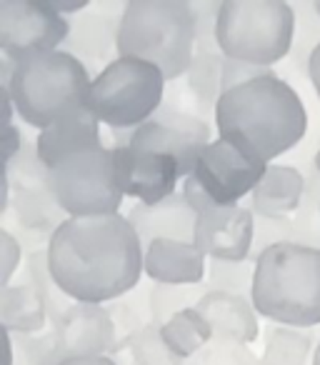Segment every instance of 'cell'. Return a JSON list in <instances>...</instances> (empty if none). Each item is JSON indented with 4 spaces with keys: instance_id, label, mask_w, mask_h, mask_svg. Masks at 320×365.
I'll return each instance as SVG.
<instances>
[{
    "instance_id": "cell-17",
    "label": "cell",
    "mask_w": 320,
    "mask_h": 365,
    "mask_svg": "<svg viewBox=\"0 0 320 365\" xmlns=\"http://www.w3.org/2000/svg\"><path fill=\"white\" fill-rule=\"evenodd\" d=\"M100 123L96 120L88 108L71 113V115L61 118V120L51 123L48 128H43L36 138L38 155H41L43 165L51 170L61 160L76 155L88 148H100Z\"/></svg>"
},
{
    "instance_id": "cell-36",
    "label": "cell",
    "mask_w": 320,
    "mask_h": 365,
    "mask_svg": "<svg viewBox=\"0 0 320 365\" xmlns=\"http://www.w3.org/2000/svg\"><path fill=\"white\" fill-rule=\"evenodd\" d=\"M110 358L115 360V365H138L135 360L130 358V353H128L125 348H115V353H113Z\"/></svg>"
},
{
    "instance_id": "cell-34",
    "label": "cell",
    "mask_w": 320,
    "mask_h": 365,
    "mask_svg": "<svg viewBox=\"0 0 320 365\" xmlns=\"http://www.w3.org/2000/svg\"><path fill=\"white\" fill-rule=\"evenodd\" d=\"M305 73H308V81L313 83V91H315V96H318V101H320V46L310 53L308 71H305Z\"/></svg>"
},
{
    "instance_id": "cell-26",
    "label": "cell",
    "mask_w": 320,
    "mask_h": 365,
    "mask_svg": "<svg viewBox=\"0 0 320 365\" xmlns=\"http://www.w3.org/2000/svg\"><path fill=\"white\" fill-rule=\"evenodd\" d=\"M210 293L208 283L200 285H160L150 283V308H153V323L160 325L168 323L173 315L183 313L188 308H195L200 300Z\"/></svg>"
},
{
    "instance_id": "cell-39",
    "label": "cell",
    "mask_w": 320,
    "mask_h": 365,
    "mask_svg": "<svg viewBox=\"0 0 320 365\" xmlns=\"http://www.w3.org/2000/svg\"><path fill=\"white\" fill-rule=\"evenodd\" d=\"M313 8H315V13H318V18H320V0H315Z\"/></svg>"
},
{
    "instance_id": "cell-38",
    "label": "cell",
    "mask_w": 320,
    "mask_h": 365,
    "mask_svg": "<svg viewBox=\"0 0 320 365\" xmlns=\"http://www.w3.org/2000/svg\"><path fill=\"white\" fill-rule=\"evenodd\" d=\"M313 168L318 170V175H320V148H318V153H315V158H313Z\"/></svg>"
},
{
    "instance_id": "cell-1",
    "label": "cell",
    "mask_w": 320,
    "mask_h": 365,
    "mask_svg": "<svg viewBox=\"0 0 320 365\" xmlns=\"http://www.w3.org/2000/svg\"><path fill=\"white\" fill-rule=\"evenodd\" d=\"M48 265L73 303L108 305L140 285L145 250L120 213L68 218L48 243Z\"/></svg>"
},
{
    "instance_id": "cell-15",
    "label": "cell",
    "mask_w": 320,
    "mask_h": 365,
    "mask_svg": "<svg viewBox=\"0 0 320 365\" xmlns=\"http://www.w3.org/2000/svg\"><path fill=\"white\" fill-rule=\"evenodd\" d=\"M133 230L140 238L143 250L155 240H180V243H195V223L198 213L188 205L183 193L170 195L168 200L158 205H133L125 215Z\"/></svg>"
},
{
    "instance_id": "cell-23",
    "label": "cell",
    "mask_w": 320,
    "mask_h": 365,
    "mask_svg": "<svg viewBox=\"0 0 320 365\" xmlns=\"http://www.w3.org/2000/svg\"><path fill=\"white\" fill-rule=\"evenodd\" d=\"M225 56L223 53H195L188 73L183 76L188 91L205 113L215 120V106L225 93Z\"/></svg>"
},
{
    "instance_id": "cell-24",
    "label": "cell",
    "mask_w": 320,
    "mask_h": 365,
    "mask_svg": "<svg viewBox=\"0 0 320 365\" xmlns=\"http://www.w3.org/2000/svg\"><path fill=\"white\" fill-rule=\"evenodd\" d=\"M160 335L168 343V348L178 355L180 360L188 363L193 355H198L205 345L213 340L208 323L200 318V313L195 308H188L183 313L173 315L165 325H160Z\"/></svg>"
},
{
    "instance_id": "cell-8",
    "label": "cell",
    "mask_w": 320,
    "mask_h": 365,
    "mask_svg": "<svg viewBox=\"0 0 320 365\" xmlns=\"http://www.w3.org/2000/svg\"><path fill=\"white\" fill-rule=\"evenodd\" d=\"M53 198L68 218H98L120 213L125 195L115 182L113 150L88 148L48 170Z\"/></svg>"
},
{
    "instance_id": "cell-37",
    "label": "cell",
    "mask_w": 320,
    "mask_h": 365,
    "mask_svg": "<svg viewBox=\"0 0 320 365\" xmlns=\"http://www.w3.org/2000/svg\"><path fill=\"white\" fill-rule=\"evenodd\" d=\"M313 365H320V340H318V345H315V350H313Z\"/></svg>"
},
{
    "instance_id": "cell-22",
    "label": "cell",
    "mask_w": 320,
    "mask_h": 365,
    "mask_svg": "<svg viewBox=\"0 0 320 365\" xmlns=\"http://www.w3.org/2000/svg\"><path fill=\"white\" fill-rule=\"evenodd\" d=\"M315 335L303 328L288 325H265L263 330V365H305L313 353Z\"/></svg>"
},
{
    "instance_id": "cell-10",
    "label": "cell",
    "mask_w": 320,
    "mask_h": 365,
    "mask_svg": "<svg viewBox=\"0 0 320 365\" xmlns=\"http://www.w3.org/2000/svg\"><path fill=\"white\" fill-rule=\"evenodd\" d=\"M268 163L248 155L225 138H215L195 163L193 178L205 198V210L233 208L245 195H253L263 180Z\"/></svg>"
},
{
    "instance_id": "cell-32",
    "label": "cell",
    "mask_w": 320,
    "mask_h": 365,
    "mask_svg": "<svg viewBox=\"0 0 320 365\" xmlns=\"http://www.w3.org/2000/svg\"><path fill=\"white\" fill-rule=\"evenodd\" d=\"M195 16V53H220L215 43V28H218L220 3H190Z\"/></svg>"
},
{
    "instance_id": "cell-21",
    "label": "cell",
    "mask_w": 320,
    "mask_h": 365,
    "mask_svg": "<svg viewBox=\"0 0 320 365\" xmlns=\"http://www.w3.org/2000/svg\"><path fill=\"white\" fill-rule=\"evenodd\" d=\"M0 320L8 335L46 333L48 305L28 280H18L0 290Z\"/></svg>"
},
{
    "instance_id": "cell-12",
    "label": "cell",
    "mask_w": 320,
    "mask_h": 365,
    "mask_svg": "<svg viewBox=\"0 0 320 365\" xmlns=\"http://www.w3.org/2000/svg\"><path fill=\"white\" fill-rule=\"evenodd\" d=\"M110 150L115 182L125 198H135L140 205H158L178 193L183 173L175 158L133 145H110Z\"/></svg>"
},
{
    "instance_id": "cell-6",
    "label": "cell",
    "mask_w": 320,
    "mask_h": 365,
    "mask_svg": "<svg viewBox=\"0 0 320 365\" xmlns=\"http://www.w3.org/2000/svg\"><path fill=\"white\" fill-rule=\"evenodd\" d=\"M295 26V8L285 0H223L215 43L228 61L270 68L290 56Z\"/></svg>"
},
{
    "instance_id": "cell-4",
    "label": "cell",
    "mask_w": 320,
    "mask_h": 365,
    "mask_svg": "<svg viewBox=\"0 0 320 365\" xmlns=\"http://www.w3.org/2000/svg\"><path fill=\"white\" fill-rule=\"evenodd\" d=\"M250 300L255 313L275 325H320V250L280 243L260 253Z\"/></svg>"
},
{
    "instance_id": "cell-27",
    "label": "cell",
    "mask_w": 320,
    "mask_h": 365,
    "mask_svg": "<svg viewBox=\"0 0 320 365\" xmlns=\"http://www.w3.org/2000/svg\"><path fill=\"white\" fill-rule=\"evenodd\" d=\"M293 243L320 250V175L315 168L305 175V195L293 215Z\"/></svg>"
},
{
    "instance_id": "cell-31",
    "label": "cell",
    "mask_w": 320,
    "mask_h": 365,
    "mask_svg": "<svg viewBox=\"0 0 320 365\" xmlns=\"http://www.w3.org/2000/svg\"><path fill=\"white\" fill-rule=\"evenodd\" d=\"M280 243H293V220L290 218H268L255 215V235H253V253L250 260H258L260 253Z\"/></svg>"
},
{
    "instance_id": "cell-16",
    "label": "cell",
    "mask_w": 320,
    "mask_h": 365,
    "mask_svg": "<svg viewBox=\"0 0 320 365\" xmlns=\"http://www.w3.org/2000/svg\"><path fill=\"white\" fill-rule=\"evenodd\" d=\"M145 275L160 285H200L208 275V258L195 243L155 240L145 248Z\"/></svg>"
},
{
    "instance_id": "cell-11",
    "label": "cell",
    "mask_w": 320,
    "mask_h": 365,
    "mask_svg": "<svg viewBox=\"0 0 320 365\" xmlns=\"http://www.w3.org/2000/svg\"><path fill=\"white\" fill-rule=\"evenodd\" d=\"M210 143H213V138H210V120H205L200 115H190V113L183 110H175L170 106H160V110L150 120L143 123L133 133H125L113 145H133L143 148V150L165 153V155L178 160L185 180L193 173L200 153Z\"/></svg>"
},
{
    "instance_id": "cell-25",
    "label": "cell",
    "mask_w": 320,
    "mask_h": 365,
    "mask_svg": "<svg viewBox=\"0 0 320 365\" xmlns=\"http://www.w3.org/2000/svg\"><path fill=\"white\" fill-rule=\"evenodd\" d=\"M110 320L115 325L118 345L128 343L133 335H138L140 330L150 328L153 323V308H150V285H138L135 290L120 295L118 300L105 305Z\"/></svg>"
},
{
    "instance_id": "cell-14",
    "label": "cell",
    "mask_w": 320,
    "mask_h": 365,
    "mask_svg": "<svg viewBox=\"0 0 320 365\" xmlns=\"http://www.w3.org/2000/svg\"><path fill=\"white\" fill-rule=\"evenodd\" d=\"M255 235V213L245 205L210 208L198 215L195 245L208 260L243 263L250 260Z\"/></svg>"
},
{
    "instance_id": "cell-33",
    "label": "cell",
    "mask_w": 320,
    "mask_h": 365,
    "mask_svg": "<svg viewBox=\"0 0 320 365\" xmlns=\"http://www.w3.org/2000/svg\"><path fill=\"white\" fill-rule=\"evenodd\" d=\"M0 268H3V278H0V285L6 288V285L13 283V275L16 270H21V265H26L23 260V245L16 235L11 233L8 228L0 230Z\"/></svg>"
},
{
    "instance_id": "cell-20",
    "label": "cell",
    "mask_w": 320,
    "mask_h": 365,
    "mask_svg": "<svg viewBox=\"0 0 320 365\" xmlns=\"http://www.w3.org/2000/svg\"><path fill=\"white\" fill-rule=\"evenodd\" d=\"M305 195V175L293 165L270 163L250 195V210L268 218H293Z\"/></svg>"
},
{
    "instance_id": "cell-29",
    "label": "cell",
    "mask_w": 320,
    "mask_h": 365,
    "mask_svg": "<svg viewBox=\"0 0 320 365\" xmlns=\"http://www.w3.org/2000/svg\"><path fill=\"white\" fill-rule=\"evenodd\" d=\"M118 348H125L138 365H185V360H180L178 355L168 348V343L163 340L158 325H150V328L140 330V333L133 335L128 343L118 345Z\"/></svg>"
},
{
    "instance_id": "cell-28",
    "label": "cell",
    "mask_w": 320,
    "mask_h": 365,
    "mask_svg": "<svg viewBox=\"0 0 320 365\" xmlns=\"http://www.w3.org/2000/svg\"><path fill=\"white\" fill-rule=\"evenodd\" d=\"M253 275H255L253 260H243V263L208 260L205 283H208L210 290H218V293H233V295L250 298V293H253Z\"/></svg>"
},
{
    "instance_id": "cell-9",
    "label": "cell",
    "mask_w": 320,
    "mask_h": 365,
    "mask_svg": "<svg viewBox=\"0 0 320 365\" xmlns=\"http://www.w3.org/2000/svg\"><path fill=\"white\" fill-rule=\"evenodd\" d=\"M71 36V21L51 0H0V51L3 61H26L61 51Z\"/></svg>"
},
{
    "instance_id": "cell-35",
    "label": "cell",
    "mask_w": 320,
    "mask_h": 365,
    "mask_svg": "<svg viewBox=\"0 0 320 365\" xmlns=\"http://www.w3.org/2000/svg\"><path fill=\"white\" fill-rule=\"evenodd\" d=\"M58 365H115L113 358H73V360H63Z\"/></svg>"
},
{
    "instance_id": "cell-13",
    "label": "cell",
    "mask_w": 320,
    "mask_h": 365,
    "mask_svg": "<svg viewBox=\"0 0 320 365\" xmlns=\"http://www.w3.org/2000/svg\"><path fill=\"white\" fill-rule=\"evenodd\" d=\"M51 330L61 363L73 358H110L118 348L115 325L105 305L73 303Z\"/></svg>"
},
{
    "instance_id": "cell-5",
    "label": "cell",
    "mask_w": 320,
    "mask_h": 365,
    "mask_svg": "<svg viewBox=\"0 0 320 365\" xmlns=\"http://www.w3.org/2000/svg\"><path fill=\"white\" fill-rule=\"evenodd\" d=\"M118 56L140 58L168 83L188 73L195 58V16L185 0H128L118 28Z\"/></svg>"
},
{
    "instance_id": "cell-19",
    "label": "cell",
    "mask_w": 320,
    "mask_h": 365,
    "mask_svg": "<svg viewBox=\"0 0 320 365\" xmlns=\"http://www.w3.org/2000/svg\"><path fill=\"white\" fill-rule=\"evenodd\" d=\"M123 13L98 11L91 6L76 16V23H71V36H68V53L78 61H96L110 66L118 56V28H120Z\"/></svg>"
},
{
    "instance_id": "cell-18",
    "label": "cell",
    "mask_w": 320,
    "mask_h": 365,
    "mask_svg": "<svg viewBox=\"0 0 320 365\" xmlns=\"http://www.w3.org/2000/svg\"><path fill=\"white\" fill-rule=\"evenodd\" d=\"M195 310L208 323L213 340H235V343H245V345L258 340L260 335L258 313L253 308V300L245 298V295L210 290L195 305Z\"/></svg>"
},
{
    "instance_id": "cell-7",
    "label": "cell",
    "mask_w": 320,
    "mask_h": 365,
    "mask_svg": "<svg viewBox=\"0 0 320 365\" xmlns=\"http://www.w3.org/2000/svg\"><path fill=\"white\" fill-rule=\"evenodd\" d=\"M168 78L140 58L118 56L91 83L86 108L113 133H133L148 123L165 101Z\"/></svg>"
},
{
    "instance_id": "cell-3",
    "label": "cell",
    "mask_w": 320,
    "mask_h": 365,
    "mask_svg": "<svg viewBox=\"0 0 320 365\" xmlns=\"http://www.w3.org/2000/svg\"><path fill=\"white\" fill-rule=\"evenodd\" d=\"M91 83L86 63L63 48L18 63L3 61V93L16 115L38 133L86 108Z\"/></svg>"
},
{
    "instance_id": "cell-2",
    "label": "cell",
    "mask_w": 320,
    "mask_h": 365,
    "mask_svg": "<svg viewBox=\"0 0 320 365\" xmlns=\"http://www.w3.org/2000/svg\"><path fill=\"white\" fill-rule=\"evenodd\" d=\"M215 130L218 138L270 165L305 138L308 110L300 93L270 71L220 96Z\"/></svg>"
},
{
    "instance_id": "cell-30",
    "label": "cell",
    "mask_w": 320,
    "mask_h": 365,
    "mask_svg": "<svg viewBox=\"0 0 320 365\" xmlns=\"http://www.w3.org/2000/svg\"><path fill=\"white\" fill-rule=\"evenodd\" d=\"M185 365H263L260 355L253 353V348L235 340H210L198 355L188 360Z\"/></svg>"
}]
</instances>
